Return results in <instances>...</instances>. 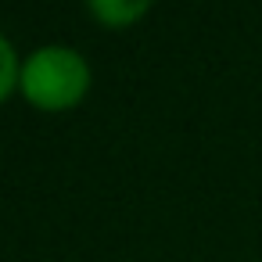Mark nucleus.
I'll use <instances>...</instances> for the list:
<instances>
[{
    "instance_id": "nucleus-1",
    "label": "nucleus",
    "mask_w": 262,
    "mask_h": 262,
    "mask_svg": "<svg viewBox=\"0 0 262 262\" xmlns=\"http://www.w3.org/2000/svg\"><path fill=\"white\" fill-rule=\"evenodd\" d=\"M90 61L72 43H40L22 58L18 72V94L43 108V112H65L79 104L90 90Z\"/></svg>"
},
{
    "instance_id": "nucleus-2",
    "label": "nucleus",
    "mask_w": 262,
    "mask_h": 262,
    "mask_svg": "<svg viewBox=\"0 0 262 262\" xmlns=\"http://www.w3.org/2000/svg\"><path fill=\"white\" fill-rule=\"evenodd\" d=\"M86 11L108 29H126L151 11V0H86Z\"/></svg>"
},
{
    "instance_id": "nucleus-3",
    "label": "nucleus",
    "mask_w": 262,
    "mask_h": 262,
    "mask_svg": "<svg viewBox=\"0 0 262 262\" xmlns=\"http://www.w3.org/2000/svg\"><path fill=\"white\" fill-rule=\"evenodd\" d=\"M18 72H22V58L8 40V33L0 29V101H8L18 90Z\"/></svg>"
}]
</instances>
